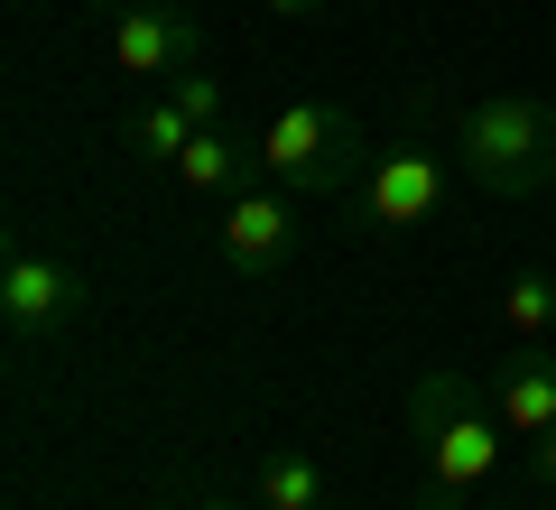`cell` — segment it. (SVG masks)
<instances>
[{"instance_id": "7", "label": "cell", "mask_w": 556, "mask_h": 510, "mask_svg": "<svg viewBox=\"0 0 556 510\" xmlns=\"http://www.w3.org/2000/svg\"><path fill=\"white\" fill-rule=\"evenodd\" d=\"M223 260H232L241 278H278L298 260V214L278 196H260V186H241V196L223 204Z\"/></svg>"}, {"instance_id": "11", "label": "cell", "mask_w": 556, "mask_h": 510, "mask_svg": "<svg viewBox=\"0 0 556 510\" xmlns=\"http://www.w3.org/2000/svg\"><path fill=\"white\" fill-rule=\"evenodd\" d=\"M195 130H204V121L186 112L177 94H149V102L130 112V158H149V167H177V158H186V139H195Z\"/></svg>"}, {"instance_id": "10", "label": "cell", "mask_w": 556, "mask_h": 510, "mask_svg": "<svg viewBox=\"0 0 556 510\" xmlns=\"http://www.w3.org/2000/svg\"><path fill=\"white\" fill-rule=\"evenodd\" d=\"M251 501L260 510H325V501H334V473H325V455L288 446V455H269V464L251 473Z\"/></svg>"}, {"instance_id": "3", "label": "cell", "mask_w": 556, "mask_h": 510, "mask_svg": "<svg viewBox=\"0 0 556 510\" xmlns=\"http://www.w3.org/2000/svg\"><path fill=\"white\" fill-rule=\"evenodd\" d=\"M260 167L288 196H343V186H362L371 149H362L353 112H334V102H278L260 130Z\"/></svg>"}, {"instance_id": "4", "label": "cell", "mask_w": 556, "mask_h": 510, "mask_svg": "<svg viewBox=\"0 0 556 510\" xmlns=\"http://www.w3.org/2000/svg\"><path fill=\"white\" fill-rule=\"evenodd\" d=\"M84 270L75 260H56V251H10L0 260V325H10V344H56V334H75L84 325Z\"/></svg>"}, {"instance_id": "14", "label": "cell", "mask_w": 556, "mask_h": 510, "mask_svg": "<svg viewBox=\"0 0 556 510\" xmlns=\"http://www.w3.org/2000/svg\"><path fill=\"white\" fill-rule=\"evenodd\" d=\"M529 473L556 492V427H547V436H529Z\"/></svg>"}, {"instance_id": "9", "label": "cell", "mask_w": 556, "mask_h": 510, "mask_svg": "<svg viewBox=\"0 0 556 510\" xmlns=\"http://www.w3.org/2000/svg\"><path fill=\"white\" fill-rule=\"evenodd\" d=\"M251 158H260V149H241V139L214 121V130H195V139H186V158H177V186H186V196H214V204H232L241 186H251Z\"/></svg>"}, {"instance_id": "13", "label": "cell", "mask_w": 556, "mask_h": 510, "mask_svg": "<svg viewBox=\"0 0 556 510\" xmlns=\"http://www.w3.org/2000/svg\"><path fill=\"white\" fill-rule=\"evenodd\" d=\"M167 94H177L186 112L204 121V130H214V121H223V102H232V94H223V75H214V65H195V75H177V84H167Z\"/></svg>"}, {"instance_id": "1", "label": "cell", "mask_w": 556, "mask_h": 510, "mask_svg": "<svg viewBox=\"0 0 556 510\" xmlns=\"http://www.w3.org/2000/svg\"><path fill=\"white\" fill-rule=\"evenodd\" d=\"M408 436L427 446V501L417 510H464L501 473V409L464 372H417L408 381Z\"/></svg>"}, {"instance_id": "15", "label": "cell", "mask_w": 556, "mask_h": 510, "mask_svg": "<svg viewBox=\"0 0 556 510\" xmlns=\"http://www.w3.org/2000/svg\"><path fill=\"white\" fill-rule=\"evenodd\" d=\"M334 0H269V20H325Z\"/></svg>"}, {"instance_id": "2", "label": "cell", "mask_w": 556, "mask_h": 510, "mask_svg": "<svg viewBox=\"0 0 556 510\" xmlns=\"http://www.w3.org/2000/svg\"><path fill=\"white\" fill-rule=\"evenodd\" d=\"M445 149L482 196H547L556 186V112L538 94H482L445 121Z\"/></svg>"}, {"instance_id": "6", "label": "cell", "mask_w": 556, "mask_h": 510, "mask_svg": "<svg viewBox=\"0 0 556 510\" xmlns=\"http://www.w3.org/2000/svg\"><path fill=\"white\" fill-rule=\"evenodd\" d=\"M437 196H445L437 149H371V167H362V186H353V204H362L371 233H408V223H427Z\"/></svg>"}, {"instance_id": "12", "label": "cell", "mask_w": 556, "mask_h": 510, "mask_svg": "<svg viewBox=\"0 0 556 510\" xmlns=\"http://www.w3.org/2000/svg\"><path fill=\"white\" fill-rule=\"evenodd\" d=\"M501 325H510V344H556V270H529L501 288Z\"/></svg>"}, {"instance_id": "17", "label": "cell", "mask_w": 556, "mask_h": 510, "mask_svg": "<svg viewBox=\"0 0 556 510\" xmlns=\"http://www.w3.org/2000/svg\"><path fill=\"white\" fill-rule=\"evenodd\" d=\"M547 270H556V251H547Z\"/></svg>"}, {"instance_id": "16", "label": "cell", "mask_w": 556, "mask_h": 510, "mask_svg": "<svg viewBox=\"0 0 556 510\" xmlns=\"http://www.w3.org/2000/svg\"><path fill=\"white\" fill-rule=\"evenodd\" d=\"M195 510H241V501H223V492H204V501H195Z\"/></svg>"}, {"instance_id": "8", "label": "cell", "mask_w": 556, "mask_h": 510, "mask_svg": "<svg viewBox=\"0 0 556 510\" xmlns=\"http://www.w3.org/2000/svg\"><path fill=\"white\" fill-rule=\"evenodd\" d=\"M492 409L510 436H547L556 427V344H510V362H501L492 381Z\"/></svg>"}, {"instance_id": "5", "label": "cell", "mask_w": 556, "mask_h": 510, "mask_svg": "<svg viewBox=\"0 0 556 510\" xmlns=\"http://www.w3.org/2000/svg\"><path fill=\"white\" fill-rule=\"evenodd\" d=\"M112 65L167 94L177 75H195V65H204V28L186 20V10H159V0H130V10L112 20Z\"/></svg>"}]
</instances>
